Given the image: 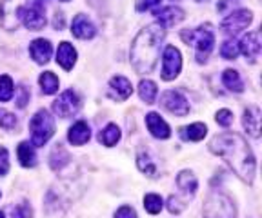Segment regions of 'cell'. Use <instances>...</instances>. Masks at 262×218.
Here are the masks:
<instances>
[{"instance_id":"obj_1","label":"cell","mask_w":262,"mask_h":218,"mask_svg":"<svg viewBox=\"0 0 262 218\" xmlns=\"http://www.w3.org/2000/svg\"><path fill=\"white\" fill-rule=\"evenodd\" d=\"M209 151L221 157L233 173L246 184H251L257 171V162H255L253 153L246 140L237 133H221L213 136L209 142Z\"/></svg>"},{"instance_id":"obj_2","label":"cell","mask_w":262,"mask_h":218,"mask_svg":"<svg viewBox=\"0 0 262 218\" xmlns=\"http://www.w3.org/2000/svg\"><path fill=\"white\" fill-rule=\"evenodd\" d=\"M164 37L166 29L160 24L147 26L135 37L131 44V64L139 75H147L155 69Z\"/></svg>"},{"instance_id":"obj_3","label":"cell","mask_w":262,"mask_h":218,"mask_svg":"<svg viewBox=\"0 0 262 218\" xmlns=\"http://www.w3.org/2000/svg\"><path fill=\"white\" fill-rule=\"evenodd\" d=\"M180 37H182V40H184L186 44L193 45L196 50V62H199V64L206 62L208 55L211 53V50H213V44H215V33H213L211 26L206 24L196 29H184V31L180 33Z\"/></svg>"},{"instance_id":"obj_4","label":"cell","mask_w":262,"mask_h":218,"mask_svg":"<svg viewBox=\"0 0 262 218\" xmlns=\"http://www.w3.org/2000/svg\"><path fill=\"white\" fill-rule=\"evenodd\" d=\"M202 218H237V207L228 195L221 191H213L206 198Z\"/></svg>"},{"instance_id":"obj_5","label":"cell","mask_w":262,"mask_h":218,"mask_svg":"<svg viewBox=\"0 0 262 218\" xmlns=\"http://www.w3.org/2000/svg\"><path fill=\"white\" fill-rule=\"evenodd\" d=\"M29 131H31V146L42 148V146H44L55 133L53 116L49 115L46 109L37 111L35 113V116L29 120Z\"/></svg>"},{"instance_id":"obj_6","label":"cell","mask_w":262,"mask_h":218,"mask_svg":"<svg viewBox=\"0 0 262 218\" xmlns=\"http://www.w3.org/2000/svg\"><path fill=\"white\" fill-rule=\"evenodd\" d=\"M29 0H0V24L2 28L13 31L16 29L24 9Z\"/></svg>"},{"instance_id":"obj_7","label":"cell","mask_w":262,"mask_h":218,"mask_svg":"<svg viewBox=\"0 0 262 218\" xmlns=\"http://www.w3.org/2000/svg\"><path fill=\"white\" fill-rule=\"evenodd\" d=\"M46 0H33V4L28 6L22 13V22L29 31H40L46 26Z\"/></svg>"},{"instance_id":"obj_8","label":"cell","mask_w":262,"mask_h":218,"mask_svg":"<svg viewBox=\"0 0 262 218\" xmlns=\"http://www.w3.org/2000/svg\"><path fill=\"white\" fill-rule=\"evenodd\" d=\"M251 20H253V15H251V11H248V9H238V11H233L231 15H228V17L222 20V29H224V33L228 35H238L242 31V29H246L248 26L251 24Z\"/></svg>"},{"instance_id":"obj_9","label":"cell","mask_w":262,"mask_h":218,"mask_svg":"<svg viewBox=\"0 0 262 218\" xmlns=\"http://www.w3.org/2000/svg\"><path fill=\"white\" fill-rule=\"evenodd\" d=\"M180 67H182L180 51L177 50L175 45H168L164 50V57H162V79L168 80V82L173 80L180 73Z\"/></svg>"},{"instance_id":"obj_10","label":"cell","mask_w":262,"mask_h":218,"mask_svg":"<svg viewBox=\"0 0 262 218\" xmlns=\"http://www.w3.org/2000/svg\"><path fill=\"white\" fill-rule=\"evenodd\" d=\"M160 104H162L164 109H168L169 113L177 116H186L189 113V104L180 91H166L160 96Z\"/></svg>"},{"instance_id":"obj_11","label":"cell","mask_w":262,"mask_h":218,"mask_svg":"<svg viewBox=\"0 0 262 218\" xmlns=\"http://www.w3.org/2000/svg\"><path fill=\"white\" fill-rule=\"evenodd\" d=\"M78 107H80V100H78V96L75 95L71 89L64 91V93L53 102V111L57 113L58 116H62V118L73 116L75 113L78 111Z\"/></svg>"},{"instance_id":"obj_12","label":"cell","mask_w":262,"mask_h":218,"mask_svg":"<svg viewBox=\"0 0 262 218\" xmlns=\"http://www.w3.org/2000/svg\"><path fill=\"white\" fill-rule=\"evenodd\" d=\"M260 47L262 45H260V33H258V31L248 33L242 38L241 44H238V50L244 53V57L250 62H257L258 55H260Z\"/></svg>"},{"instance_id":"obj_13","label":"cell","mask_w":262,"mask_h":218,"mask_svg":"<svg viewBox=\"0 0 262 218\" xmlns=\"http://www.w3.org/2000/svg\"><path fill=\"white\" fill-rule=\"evenodd\" d=\"M133 93V86L126 77H113L110 80V96L117 102H122Z\"/></svg>"},{"instance_id":"obj_14","label":"cell","mask_w":262,"mask_h":218,"mask_svg":"<svg viewBox=\"0 0 262 218\" xmlns=\"http://www.w3.org/2000/svg\"><path fill=\"white\" fill-rule=\"evenodd\" d=\"M71 33L77 38L82 40H88V38H93L97 35V29H95L93 22L86 17V15H77L73 18V24H71Z\"/></svg>"},{"instance_id":"obj_15","label":"cell","mask_w":262,"mask_h":218,"mask_svg":"<svg viewBox=\"0 0 262 218\" xmlns=\"http://www.w3.org/2000/svg\"><path fill=\"white\" fill-rule=\"evenodd\" d=\"M146 126L155 138L166 140V138L171 136V129H169V126L164 122V120L160 118V115H157V113H147L146 115Z\"/></svg>"},{"instance_id":"obj_16","label":"cell","mask_w":262,"mask_h":218,"mask_svg":"<svg viewBox=\"0 0 262 218\" xmlns=\"http://www.w3.org/2000/svg\"><path fill=\"white\" fill-rule=\"evenodd\" d=\"M242 124H244L246 131L253 138H258L260 136V109L257 106L248 107L244 111V116H242Z\"/></svg>"},{"instance_id":"obj_17","label":"cell","mask_w":262,"mask_h":218,"mask_svg":"<svg viewBox=\"0 0 262 218\" xmlns=\"http://www.w3.org/2000/svg\"><path fill=\"white\" fill-rule=\"evenodd\" d=\"M51 53H53V47L48 40L44 38H38V40H33L31 45H29V55L33 57V60L37 64H46L51 58Z\"/></svg>"},{"instance_id":"obj_18","label":"cell","mask_w":262,"mask_h":218,"mask_svg":"<svg viewBox=\"0 0 262 218\" xmlns=\"http://www.w3.org/2000/svg\"><path fill=\"white\" fill-rule=\"evenodd\" d=\"M155 17L162 28H171L184 18V11L180 8H175V6H169V8H162L160 11H157Z\"/></svg>"},{"instance_id":"obj_19","label":"cell","mask_w":262,"mask_h":218,"mask_svg":"<svg viewBox=\"0 0 262 218\" xmlns=\"http://www.w3.org/2000/svg\"><path fill=\"white\" fill-rule=\"evenodd\" d=\"M90 136H91L90 126H88L84 120L75 122L70 128V133H68V140H70L73 146H84L88 140H90Z\"/></svg>"},{"instance_id":"obj_20","label":"cell","mask_w":262,"mask_h":218,"mask_svg":"<svg viewBox=\"0 0 262 218\" xmlns=\"http://www.w3.org/2000/svg\"><path fill=\"white\" fill-rule=\"evenodd\" d=\"M57 62L64 67L66 71H70L77 62V51L70 42H62L57 50Z\"/></svg>"},{"instance_id":"obj_21","label":"cell","mask_w":262,"mask_h":218,"mask_svg":"<svg viewBox=\"0 0 262 218\" xmlns=\"http://www.w3.org/2000/svg\"><path fill=\"white\" fill-rule=\"evenodd\" d=\"M177 185H179L180 193L184 195L186 198H191L196 193V187H199V182H196L195 175L191 171H182V173L177 177Z\"/></svg>"},{"instance_id":"obj_22","label":"cell","mask_w":262,"mask_h":218,"mask_svg":"<svg viewBox=\"0 0 262 218\" xmlns=\"http://www.w3.org/2000/svg\"><path fill=\"white\" fill-rule=\"evenodd\" d=\"M16 153H18V160H20V164L24 167H35L37 165V153H35V149H33V146L29 142L18 144Z\"/></svg>"},{"instance_id":"obj_23","label":"cell","mask_w":262,"mask_h":218,"mask_svg":"<svg viewBox=\"0 0 262 218\" xmlns=\"http://www.w3.org/2000/svg\"><path fill=\"white\" fill-rule=\"evenodd\" d=\"M206 133H208V128L201 122H195V124H191V126H186V128L180 129L182 138L191 140V142H199V140H202L206 136Z\"/></svg>"},{"instance_id":"obj_24","label":"cell","mask_w":262,"mask_h":218,"mask_svg":"<svg viewBox=\"0 0 262 218\" xmlns=\"http://www.w3.org/2000/svg\"><path fill=\"white\" fill-rule=\"evenodd\" d=\"M222 82H224V86L229 91H235V93H242L244 91V82H242L238 71L235 69H226L222 73Z\"/></svg>"},{"instance_id":"obj_25","label":"cell","mask_w":262,"mask_h":218,"mask_svg":"<svg viewBox=\"0 0 262 218\" xmlns=\"http://www.w3.org/2000/svg\"><path fill=\"white\" fill-rule=\"evenodd\" d=\"M98 140H100L104 146H107V148H113V146L120 140L119 126H117V124H107L106 128L100 131V135H98Z\"/></svg>"},{"instance_id":"obj_26","label":"cell","mask_w":262,"mask_h":218,"mask_svg":"<svg viewBox=\"0 0 262 218\" xmlns=\"http://www.w3.org/2000/svg\"><path fill=\"white\" fill-rule=\"evenodd\" d=\"M49 164H51V167H53L55 171H58V169H62L64 165L70 164V155H68V151H66L60 144H58L57 148L51 151V155H49Z\"/></svg>"},{"instance_id":"obj_27","label":"cell","mask_w":262,"mask_h":218,"mask_svg":"<svg viewBox=\"0 0 262 218\" xmlns=\"http://www.w3.org/2000/svg\"><path fill=\"white\" fill-rule=\"evenodd\" d=\"M157 93H159V89H157V84L153 82V80H142V82L139 84V95L146 104L155 102Z\"/></svg>"},{"instance_id":"obj_28","label":"cell","mask_w":262,"mask_h":218,"mask_svg":"<svg viewBox=\"0 0 262 218\" xmlns=\"http://www.w3.org/2000/svg\"><path fill=\"white\" fill-rule=\"evenodd\" d=\"M38 82H40V87H42V91H44V95H53V93L58 91V79H57V75L51 73V71L42 73Z\"/></svg>"},{"instance_id":"obj_29","label":"cell","mask_w":262,"mask_h":218,"mask_svg":"<svg viewBox=\"0 0 262 218\" xmlns=\"http://www.w3.org/2000/svg\"><path fill=\"white\" fill-rule=\"evenodd\" d=\"M137 165H139V169L142 171V173H146L147 177H157V165L155 162L149 158V155H147L146 151H140L139 155H137Z\"/></svg>"},{"instance_id":"obj_30","label":"cell","mask_w":262,"mask_h":218,"mask_svg":"<svg viewBox=\"0 0 262 218\" xmlns=\"http://www.w3.org/2000/svg\"><path fill=\"white\" fill-rule=\"evenodd\" d=\"M162 206H164V202L162 198L159 197V195L155 193H149L144 197V207H146V211L149 214H157L162 211Z\"/></svg>"},{"instance_id":"obj_31","label":"cell","mask_w":262,"mask_h":218,"mask_svg":"<svg viewBox=\"0 0 262 218\" xmlns=\"http://www.w3.org/2000/svg\"><path fill=\"white\" fill-rule=\"evenodd\" d=\"M13 80L9 79L8 75L0 77V102H8L13 99Z\"/></svg>"},{"instance_id":"obj_32","label":"cell","mask_w":262,"mask_h":218,"mask_svg":"<svg viewBox=\"0 0 262 218\" xmlns=\"http://www.w3.org/2000/svg\"><path fill=\"white\" fill-rule=\"evenodd\" d=\"M238 53H241V50H238V44L235 40H226L224 44H222L221 55L226 60H235V58L238 57Z\"/></svg>"},{"instance_id":"obj_33","label":"cell","mask_w":262,"mask_h":218,"mask_svg":"<svg viewBox=\"0 0 262 218\" xmlns=\"http://www.w3.org/2000/svg\"><path fill=\"white\" fill-rule=\"evenodd\" d=\"M16 124L18 122H16V116L13 113L6 111V109H0V128L11 131V129L16 128Z\"/></svg>"},{"instance_id":"obj_34","label":"cell","mask_w":262,"mask_h":218,"mask_svg":"<svg viewBox=\"0 0 262 218\" xmlns=\"http://www.w3.org/2000/svg\"><path fill=\"white\" fill-rule=\"evenodd\" d=\"M9 211H11V218H31L33 214L28 202H20V204L13 206Z\"/></svg>"},{"instance_id":"obj_35","label":"cell","mask_w":262,"mask_h":218,"mask_svg":"<svg viewBox=\"0 0 262 218\" xmlns=\"http://www.w3.org/2000/svg\"><path fill=\"white\" fill-rule=\"evenodd\" d=\"M168 209L171 211L173 214L182 213V211L186 209V200H182V198H179V197H169V200H168Z\"/></svg>"},{"instance_id":"obj_36","label":"cell","mask_w":262,"mask_h":218,"mask_svg":"<svg viewBox=\"0 0 262 218\" xmlns=\"http://www.w3.org/2000/svg\"><path fill=\"white\" fill-rule=\"evenodd\" d=\"M215 120H217V124L222 126V128H229L231 122H233V113L229 111V109H221L217 113V116H215Z\"/></svg>"},{"instance_id":"obj_37","label":"cell","mask_w":262,"mask_h":218,"mask_svg":"<svg viewBox=\"0 0 262 218\" xmlns=\"http://www.w3.org/2000/svg\"><path fill=\"white\" fill-rule=\"evenodd\" d=\"M16 99H15V102H16V106L20 107H26V104L29 102V91H28V87L26 86H18V89H16Z\"/></svg>"},{"instance_id":"obj_38","label":"cell","mask_w":262,"mask_h":218,"mask_svg":"<svg viewBox=\"0 0 262 218\" xmlns=\"http://www.w3.org/2000/svg\"><path fill=\"white\" fill-rule=\"evenodd\" d=\"M9 171V153L6 148H0V177Z\"/></svg>"},{"instance_id":"obj_39","label":"cell","mask_w":262,"mask_h":218,"mask_svg":"<svg viewBox=\"0 0 262 218\" xmlns=\"http://www.w3.org/2000/svg\"><path fill=\"white\" fill-rule=\"evenodd\" d=\"M162 0H137V11H147V9L159 6Z\"/></svg>"},{"instance_id":"obj_40","label":"cell","mask_w":262,"mask_h":218,"mask_svg":"<svg viewBox=\"0 0 262 218\" xmlns=\"http://www.w3.org/2000/svg\"><path fill=\"white\" fill-rule=\"evenodd\" d=\"M115 218H137V213L133 207L129 206H122L119 211H117V214H115Z\"/></svg>"},{"instance_id":"obj_41","label":"cell","mask_w":262,"mask_h":218,"mask_svg":"<svg viewBox=\"0 0 262 218\" xmlns=\"http://www.w3.org/2000/svg\"><path fill=\"white\" fill-rule=\"evenodd\" d=\"M62 26H64V18H62V13H57V15H55V28L60 29Z\"/></svg>"},{"instance_id":"obj_42","label":"cell","mask_w":262,"mask_h":218,"mask_svg":"<svg viewBox=\"0 0 262 218\" xmlns=\"http://www.w3.org/2000/svg\"><path fill=\"white\" fill-rule=\"evenodd\" d=\"M0 218H6V216H4V213H2V211H0Z\"/></svg>"},{"instance_id":"obj_43","label":"cell","mask_w":262,"mask_h":218,"mask_svg":"<svg viewBox=\"0 0 262 218\" xmlns=\"http://www.w3.org/2000/svg\"><path fill=\"white\" fill-rule=\"evenodd\" d=\"M62 2H68V0H62Z\"/></svg>"}]
</instances>
